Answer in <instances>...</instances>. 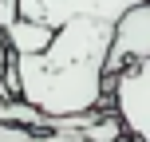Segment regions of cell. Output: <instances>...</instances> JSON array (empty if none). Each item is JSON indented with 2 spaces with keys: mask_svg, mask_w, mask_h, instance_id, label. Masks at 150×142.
<instances>
[{
  "mask_svg": "<svg viewBox=\"0 0 150 142\" xmlns=\"http://www.w3.org/2000/svg\"><path fill=\"white\" fill-rule=\"evenodd\" d=\"M107 47L111 24L75 20L59 24L40 55H12L4 67V99H24L44 114H83L107 107Z\"/></svg>",
  "mask_w": 150,
  "mask_h": 142,
  "instance_id": "obj_1",
  "label": "cell"
},
{
  "mask_svg": "<svg viewBox=\"0 0 150 142\" xmlns=\"http://www.w3.org/2000/svg\"><path fill=\"white\" fill-rule=\"evenodd\" d=\"M107 107L119 114L130 142H150V59L107 79Z\"/></svg>",
  "mask_w": 150,
  "mask_h": 142,
  "instance_id": "obj_2",
  "label": "cell"
},
{
  "mask_svg": "<svg viewBox=\"0 0 150 142\" xmlns=\"http://www.w3.org/2000/svg\"><path fill=\"white\" fill-rule=\"evenodd\" d=\"M146 59H150V4H138V8H130L127 16L115 20L103 75L111 79V75L134 67V63H146Z\"/></svg>",
  "mask_w": 150,
  "mask_h": 142,
  "instance_id": "obj_3",
  "label": "cell"
},
{
  "mask_svg": "<svg viewBox=\"0 0 150 142\" xmlns=\"http://www.w3.org/2000/svg\"><path fill=\"white\" fill-rule=\"evenodd\" d=\"M138 4H150V0H44V24L59 28V24L75 20V16H87V20H99V24L115 28V20L127 16Z\"/></svg>",
  "mask_w": 150,
  "mask_h": 142,
  "instance_id": "obj_4",
  "label": "cell"
},
{
  "mask_svg": "<svg viewBox=\"0 0 150 142\" xmlns=\"http://www.w3.org/2000/svg\"><path fill=\"white\" fill-rule=\"evenodd\" d=\"M52 36H55V28H47L40 20H24V16H16L4 28V44H8L12 55H40L52 44Z\"/></svg>",
  "mask_w": 150,
  "mask_h": 142,
  "instance_id": "obj_5",
  "label": "cell"
}]
</instances>
